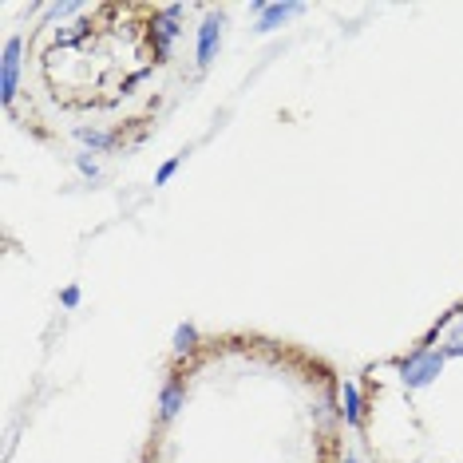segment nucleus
I'll use <instances>...</instances> for the list:
<instances>
[{
	"instance_id": "nucleus-2",
	"label": "nucleus",
	"mask_w": 463,
	"mask_h": 463,
	"mask_svg": "<svg viewBox=\"0 0 463 463\" xmlns=\"http://www.w3.org/2000/svg\"><path fill=\"white\" fill-rule=\"evenodd\" d=\"M16 76H20V40L13 36L5 44V68H0V96H5V103H13L16 96Z\"/></svg>"
},
{
	"instance_id": "nucleus-11",
	"label": "nucleus",
	"mask_w": 463,
	"mask_h": 463,
	"mask_svg": "<svg viewBox=\"0 0 463 463\" xmlns=\"http://www.w3.org/2000/svg\"><path fill=\"white\" fill-rule=\"evenodd\" d=\"M444 356H463V325L456 329V336L448 341V349H444Z\"/></svg>"
},
{
	"instance_id": "nucleus-7",
	"label": "nucleus",
	"mask_w": 463,
	"mask_h": 463,
	"mask_svg": "<svg viewBox=\"0 0 463 463\" xmlns=\"http://www.w3.org/2000/svg\"><path fill=\"white\" fill-rule=\"evenodd\" d=\"M76 139H80L83 146H96V151H99V146H111V143H115L108 131H88V128H80V131H76Z\"/></svg>"
},
{
	"instance_id": "nucleus-4",
	"label": "nucleus",
	"mask_w": 463,
	"mask_h": 463,
	"mask_svg": "<svg viewBox=\"0 0 463 463\" xmlns=\"http://www.w3.org/2000/svg\"><path fill=\"white\" fill-rule=\"evenodd\" d=\"M301 5H258V33H273L281 20L298 16Z\"/></svg>"
},
{
	"instance_id": "nucleus-9",
	"label": "nucleus",
	"mask_w": 463,
	"mask_h": 463,
	"mask_svg": "<svg viewBox=\"0 0 463 463\" xmlns=\"http://www.w3.org/2000/svg\"><path fill=\"white\" fill-rule=\"evenodd\" d=\"M88 28H91V24H83V20H76V24H68L64 33H56V44H76L80 36H88Z\"/></svg>"
},
{
	"instance_id": "nucleus-3",
	"label": "nucleus",
	"mask_w": 463,
	"mask_h": 463,
	"mask_svg": "<svg viewBox=\"0 0 463 463\" xmlns=\"http://www.w3.org/2000/svg\"><path fill=\"white\" fill-rule=\"evenodd\" d=\"M218 44H222V20L210 16L203 28H198V64H210L214 60Z\"/></svg>"
},
{
	"instance_id": "nucleus-6",
	"label": "nucleus",
	"mask_w": 463,
	"mask_h": 463,
	"mask_svg": "<svg viewBox=\"0 0 463 463\" xmlns=\"http://www.w3.org/2000/svg\"><path fill=\"white\" fill-rule=\"evenodd\" d=\"M178 408H183V384H166L163 388V400H159V412H163V420H171V416H178Z\"/></svg>"
},
{
	"instance_id": "nucleus-12",
	"label": "nucleus",
	"mask_w": 463,
	"mask_h": 463,
	"mask_svg": "<svg viewBox=\"0 0 463 463\" xmlns=\"http://www.w3.org/2000/svg\"><path fill=\"white\" fill-rule=\"evenodd\" d=\"M175 171H178V159H171V163H163V166H159V175H155V183H159V186H163V183H166V178H171Z\"/></svg>"
},
{
	"instance_id": "nucleus-13",
	"label": "nucleus",
	"mask_w": 463,
	"mask_h": 463,
	"mask_svg": "<svg viewBox=\"0 0 463 463\" xmlns=\"http://www.w3.org/2000/svg\"><path fill=\"white\" fill-rule=\"evenodd\" d=\"M76 163H80V171H83V175H88V178H96V175H99V166H96V163H91V159H88V155H80V159H76Z\"/></svg>"
},
{
	"instance_id": "nucleus-8",
	"label": "nucleus",
	"mask_w": 463,
	"mask_h": 463,
	"mask_svg": "<svg viewBox=\"0 0 463 463\" xmlns=\"http://www.w3.org/2000/svg\"><path fill=\"white\" fill-rule=\"evenodd\" d=\"M345 416H349V424H361V396L353 384H345Z\"/></svg>"
},
{
	"instance_id": "nucleus-5",
	"label": "nucleus",
	"mask_w": 463,
	"mask_h": 463,
	"mask_svg": "<svg viewBox=\"0 0 463 463\" xmlns=\"http://www.w3.org/2000/svg\"><path fill=\"white\" fill-rule=\"evenodd\" d=\"M178 16H183V5H171L155 16V36H159V52H166V44L178 36Z\"/></svg>"
},
{
	"instance_id": "nucleus-14",
	"label": "nucleus",
	"mask_w": 463,
	"mask_h": 463,
	"mask_svg": "<svg viewBox=\"0 0 463 463\" xmlns=\"http://www.w3.org/2000/svg\"><path fill=\"white\" fill-rule=\"evenodd\" d=\"M64 305H80V289H64Z\"/></svg>"
},
{
	"instance_id": "nucleus-1",
	"label": "nucleus",
	"mask_w": 463,
	"mask_h": 463,
	"mask_svg": "<svg viewBox=\"0 0 463 463\" xmlns=\"http://www.w3.org/2000/svg\"><path fill=\"white\" fill-rule=\"evenodd\" d=\"M444 361H448L444 353H416L412 361H404V381H408V388L431 384L439 373H444Z\"/></svg>"
},
{
	"instance_id": "nucleus-10",
	"label": "nucleus",
	"mask_w": 463,
	"mask_h": 463,
	"mask_svg": "<svg viewBox=\"0 0 463 463\" xmlns=\"http://www.w3.org/2000/svg\"><path fill=\"white\" fill-rule=\"evenodd\" d=\"M194 341H198V333L191 329V325H178V333H175V349H178V353H186V349H194Z\"/></svg>"
}]
</instances>
